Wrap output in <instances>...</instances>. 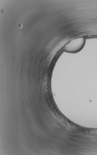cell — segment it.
<instances>
[{
    "label": "cell",
    "mask_w": 97,
    "mask_h": 155,
    "mask_svg": "<svg viewBox=\"0 0 97 155\" xmlns=\"http://www.w3.org/2000/svg\"><path fill=\"white\" fill-rule=\"evenodd\" d=\"M85 39L80 37L74 39L66 44L64 49L65 51L75 53L81 51L84 47L85 44Z\"/></svg>",
    "instance_id": "cell-1"
}]
</instances>
